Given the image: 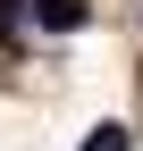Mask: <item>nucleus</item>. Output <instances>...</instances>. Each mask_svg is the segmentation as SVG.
Returning a JSON list of instances; mask_svg holds the SVG:
<instances>
[{
	"label": "nucleus",
	"instance_id": "nucleus-1",
	"mask_svg": "<svg viewBox=\"0 0 143 151\" xmlns=\"http://www.w3.org/2000/svg\"><path fill=\"white\" fill-rule=\"evenodd\" d=\"M25 17L51 25V34H76V25H84V0H25Z\"/></svg>",
	"mask_w": 143,
	"mask_h": 151
},
{
	"label": "nucleus",
	"instance_id": "nucleus-2",
	"mask_svg": "<svg viewBox=\"0 0 143 151\" xmlns=\"http://www.w3.org/2000/svg\"><path fill=\"white\" fill-rule=\"evenodd\" d=\"M84 151H126V126H101V134L84 143Z\"/></svg>",
	"mask_w": 143,
	"mask_h": 151
},
{
	"label": "nucleus",
	"instance_id": "nucleus-3",
	"mask_svg": "<svg viewBox=\"0 0 143 151\" xmlns=\"http://www.w3.org/2000/svg\"><path fill=\"white\" fill-rule=\"evenodd\" d=\"M17 9H25V0H0V34H9V25H17Z\"/></svg>",
	"mask_w": 143,
	"mask_h": 151
}]
</instances>
